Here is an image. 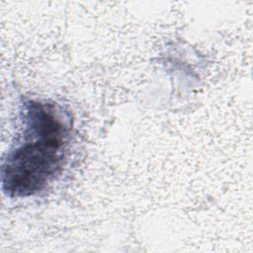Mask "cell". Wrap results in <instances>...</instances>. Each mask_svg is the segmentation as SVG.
<instances>
[{"instance_id": "cell-1", "label": "cell", "mask_w": 253, "mask_h": 253, "mask_svg": "<svg viewBox=\"0 0 253 253\" xmlns=\"http://www.w3.org/2000/svg\"><path fill=\"white\" fill-rule=\"evenodd\" d=\"M20 132L1 167L2 191L27 198L44 191L60 175L72 134L70 114L55 102L26 98Z\"/></svg>"}]
</instances>
